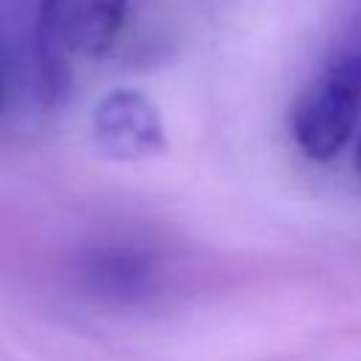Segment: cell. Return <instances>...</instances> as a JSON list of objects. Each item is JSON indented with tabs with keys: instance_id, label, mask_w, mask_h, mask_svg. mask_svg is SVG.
I'll list each match as a JSON object with an SVG mask.
<instances>
[{
	"instance_id": "6da1fadb",
	"label": "cell",
	"mask_w": 361,
	"mask_h": 361,
	"mask_svg": "<svg viewBox=\"0 0 361 361\" xmlns=\"http://www.w3.org/2000/svg\"><path fill=\"white\" fill-rule=\"evenodd\" d=\"M361 121V6L350 31L299 93L290 133L313 161L336 158Z\"/></svg>"
},
{
	"instance_id": "7a4b0ae2",
	"label": "cell",
	"mask_w": 361,
	"mask_h": 361,
	"mask_svg": "<svg viewBox=\"0 0 361 361\" xmlns=\"http://www.w3.org/2000/svg\"><path fill=\"white\" fill-rule=\"evenodd\" d=\"M127 17V0H39L37 48L56 76L68 59L102 56L113 48Z\"/></svg>"
},
{
	"instance_id": "3957f363",
	"label": "cell",
	"mask_w": 361,
	"mask_h": 361,
	"mask_svg": "<svg viewBox=\"0 0 361 361\" xmlns=\"http://www.w3.org/2000/svg\"><path fill=\"white\" fill-rule=\"evenodd\" d=\"M93 135L102 152L138 161L155 152H164V124L155 104L138 90H113L107 93L93 113Z\"/></svg>"
},
{
	"instance_id": "277c9868",
	"label": "cell",
	"mask_w": 361,
	"mask_h": 361,
	"mask_svg": "<svg viewBox=\"0 0 361 361\" xmlns=\"http://www.w3.org/2000/svg\"><path fill=\"white\" fill-rule=\"evenodd\" d=\"M355 166H358V178H361V138H358V149H355Z\"/></svg>"
}]
</instances>
